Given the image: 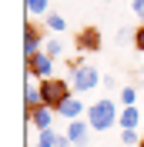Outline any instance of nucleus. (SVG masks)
I'll return each instance as SVG.
<instances>
[{"label": "nucleus", "instance_id": "nucleus-1", "mask_svg": "<svg viewBox=\"0 0 144 147\" xmlns=\"http://www.w3.org/2000/svg\"><path fill=\"white\" fill-rule=\"evenodd\" d=\"M117 117H121V110H117V104L111 100V97H101V100H94L87 107V120H90V127L97 130V134L111 130L117 124Z\"/></svg>", "mask_w": 144, "mask_h": 147}, {"label": "nucleus", "instance_id": "nucleus-2", "mask_svg": "<svg viewBox=\"0 0 144 147\" xmlns=\"http://www.w3.org/2000/svg\"><path fill=\"white\" fill-rule=\"evenodd\" d=\"M104 84V77H101V70L94 64H74L71 67V87H74V94H90L94 87H101Z\"/></svg>", "mask_w": 144, "mask_h": 147}, {"label": "nucleus", "instance_id": "nucleus-3", "mask_svg": "<svg viewBox=\"0 0 144 147\" xmlns=\"http://www.w3.org/2000/svg\"><path fill=\"white\" fill-rule=\"evenodd\" d=\"M40 94H44V104L47 107H60L67 97L74 94V87H71V80H60V77H50V80H44L40 84Z\"/></svg>", "mask_w": 144, "mask_h": 147}, {"label": "nucleus", "instance_id": "nucleus-4", "mask_svg": "<svg viewBox=\"0 0 144 147\" xmlns=\"http://www.w3.org/2000/svg\"><path fill=\"white\" fill-rule=\"evenodd\" d=\"M54 117H57V110L47 107V104H40V107L27 110V124H30L34 130H54Z\"/></svg>", "mask_w": 144, "mask_h": 147}, {"label": "nucleus", "instance_id": "nucleus-5", "mask_svg": "<svg viewBox=\"0 0 144 147\" xmlns=\"http://www.w3.org/2000/svg\"><path fill=\"white\" fill-rule=\"evenodd\" d=\"M27 74H34L40 80H50V77H54V57H47L44 50L34 54V57H27Z\"/></svg>", "mask_w": 144, "mask_h": 147}, {"label": "nucleus", "instance_id": "nucleus-6", "mask_svg": "<svg viewBox=\"0 0 144 147\" xmlns=\"http://www.w3.org/2000/svg\"><path fill=\"white\" fill-rule=\"evenodd\" d=\"M40 77H34V74H27L24 77V104H27V110H34V107H40L44 104V94H40Z\"/></svg>", "mask_w": 144, "mask_h": 147}, {"label": "nucleus", "instance_id": "nucleus-7", "mask_svg": "<svg viewBox=\"0 0 144 147\" xmlns=\"http://www.w3.org/2000/svg\"><path fill=\"white\" fill-rule=\"evenodd\" d=\"M90 120H67V137H71V144L74 147H87V140H90Z\"/></svg>", "mask_w": 144, "mask_h": 147}, {"label": "nucleus", "instance_id": "nucleus-8", "mask_svg": "<svg viewBox=\"0 0 144 147\" xmlns=\"http://www.w3.org/2000/svg\"><path fill=\"white\" fill-rule=\"evenodd\" d=\"M84 114H87V107H84L81 94H71V97H67V100L57 107V117H64V120H81Z\"/></svg>", "mask_w": 144, "mask_h": 147}, {"label": "nucleus", "instance_id": "nucleus-9", "mask_svg": "<svg viewBox=\"0 0 144 147\" xmlns=\"http://www.w3.org/2000/svg\"><path fill=\"white\" fill-rule=\"evenodd\" d=\"M40 40H47V37H40V30H37L34 24H27V27H24V57L40 54V50H44V47H40Z\"/></svg>", "mask_w": 144, "mask_h": 147}, {"label": "nucleus", "instance_id": "nucleus-10", "mask_svg": "<svg viewBox=\"0 0 144 147\" xmlns=\"http://www.w3.org/2000/svg\"><path fill=\"white\" fill-rule=\"evenodd\" d=\"M121 130H137L144 124V110L141 107H121V117H117Z\"/></svg>", "mask_w": 144, "mask_h": 147}, {"label": "nucleus", "instance_id": "nucleus-11", "mask_svg": "<svg viewBox=\"0 0 144 147\" xmlns=\"http://www.w3.org/2000/svg\"><path fill=\"white\" fill-rule=\"evenodd\" d=\"M77 47H81L84 54H90V50H101V30L97 27H87L77 34Z\"/></svg>", "mask_w": 144, "mask_h": 147}, {"label": "nucleus", "instance_id": "nucleus-12", "mask_svg": "<svg viewBox=\"0 0 144 147\" xmlns=\"http://www.w3.org/2000/svg\"><path fill=\"white\" fill-rule=\"evenodd\" d=\"M44 54H47V57H54V60L67 54V44H64V37H60V34H50V37L44 40Z\"/></svg>", "mask_w": 144, "mask_h": 147}, {"label": "nucleus", "instance_id": "nucleus-13", "mask_svg": "<svg viewBox=\"0 0 144 147\" xmlns=\"http://www.w3.org/2000/svg\"><path fill=\"white\" fill-rule=\"evenodd\" d=\"M144 97V90H137L134 84H127V87H121V107H137Z\"/></svg>", "mask_w": 144, "mask_h": 147}, {"label": "nucleus", "instance_id": "nucleus-14", "mask_svg": "<svg viewBox=\"0 0 144 147\" xmlns=\"http://www.w3.org/2000/svg\"><path fill=\"white\" fill-rule=\"evenodd\" d=\"M44 27H47V34H64V30H67V17H64V13H47Z\"/></svg>", "mask_w": 144, "mask_h": 147}, {"label": "nucleus", "instance_id": "nucleus-15", "mask_svg": "<svg viewBox=\"0 0 144 147\" xmlns=\"http://www.w3.org/2000/svg\"><path fill=\"white\" fill-rule=\"evenodd\" d=\"M24 7H27V17H47L50 13L47 0H24Z\"/></svg>", "mask_w": 144, "mask_h": 147}, {"label": "nucleus", "instance_id": "nucleus-16", "mask_svg": "<svg viewBox=\"0 0 144 147\" xmlns=\"http://www.w3.org/2000/svg\"><path fill=\"white\" fill-rule=\"evenodd\" d=\"M27 147H57V130H40V137Z\"/></svg>", "mask_w": 144, "mask_h": 147}, {"label": "nucleus", "instance_id": "nucleus-17", "mask_svg": "<svg viewBox=\"0 0 144 147\" xmlns=\"http://www.w3.org/2000/svg\"><path fill=\"white\" fill-rule=\"evenodd\" d=\"M141 134H137V130H121V144L124 147H141Z\"/></svg>", "mask_w": 144, "mask_h": 147}, {"label": "nucleus", "instance_id": "nucleus-18", "mask_svg": "<svg viewBox=\"0 0 144 147\" xmlns=\"http://www.w3.org/2000/svg\"><path fill=\"white\" fill-rule=\"evenodd\" d=\"M134 47H137V50L144 54V24H141V27L134 30Z\"/></svg>", "mask_w": 144, "mask_h": 147}, {"label": "nucleus", "instance_id": "nucleus-19", "mask_svg": "<svg viewBox=\"0 0 144 147\" xmlns=\"http://www.w3.org/2000/svg\"><path fill=\"white\" fill-rule=\"evenodd\" d=\"M131 7H134V13H141V17H144V0H131Z\"/></svg>", "mask_w": 144, "mask_h": 147}, {"label": "nucleus", "instance_id": "nucleus-20", "mask_svg": "<svg viewBox=\"0 0 144 147\" xmlns=\"http://www.w3.org/2000/svg\"><path fill=\"white\" fill-rule=\"evenodd\" d=\"M134 84H144V70H134Z\"/></svg>", "mask_w": 144, "mask_h": 147}, {"label": "nucleus", "instance_id": "nucleus-21", "mask_svg": "<svg viewBox=\"0 0 144 147\" xmlns=\"http://www.w3.org/2000/svg\"><path fill=\"white\" fill-rule=\"evenodd\" d=\"M141 147H144V140H141Z\"/></svg>", "mask_w": 144, "mask_h": 147}]
</instances>
